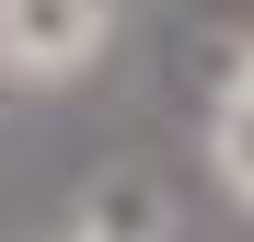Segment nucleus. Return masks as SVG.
<instances>
[{
  "instance_id": "nucleus-1",
  "label": "nucleus",
  "mask_w": 254,
  "mask_h": 242,
  "mask_svg": "<svg viewBox=\"0 0 254 242\" xmlns=\"http://www.w3.org/2000/svg\"><path fill=\"white\" fill-rule=\"evenodd\" d=\"M116 58V0H0V81L12 93H81Z\"/></svg>"
},
{
  "instance_id": "nucleus-2",
  "label": "nucleus",
  "mask_w": 254,
  "mask_h": 242,
  "mask_svg": "<svg viewBox=\"0 0 254 242\" xmlns=\"http://www.w3.org/2000/svg\"><path fill=\"white\" fill-rule=\"evenodd\" d=\"M208 185L254 219V35H243V58L220 69V93H208Z\"/></svg>"
},
{
  "instance_id": "nucleus-3",
  "label": "nucleus",
  "mask_w": 254,
  "mask_h": 242,
  "mask_svg": "<svg viewBox=\"0 0 254 242\" xmlns=\"http://www.w3.org/2000/svg\"><path fill=\"white\" fill-rule=\"evenodd\" d=\"M58 242H174V219H162V185H150V173L93 185V196H81V219H69Z\"/></svg>"
},
{
  "instance_id": "nucleus-4",
  "label": "nucleus",
  "mask_w": 254,
  "mask_h": 242,
  "mask_svg": "<svg viewBox=\"0 0 254 242\" xmlns=\"http://www.w3.org/2000/svg\"><path fill=\"white\" fill-rule=\"evenodd\" d=\"M0 93H12V81H0Z\"/></svg>"
}]
</instances>
